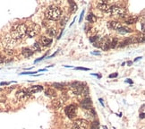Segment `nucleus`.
Here are the masks:
<instances>
[{"instance_id": "423d86ee", "label": "nucleus", "mask_w": 145, "mask_h": 129, "mask_svg": "<svg viewBox=\"0 0 145 129\" xmlns=\"http://www.w3.org/2000/svg\"><path fill=\"white\" fill-rule=\"evenodd\" d=\"M65 115L69 118H74L77 115V107L74 105H69L64 109Z\"/></svg>"}, {"instance_id": "5701e85b", "label": "nucleus", "mask_w": 145, "mask_h": 129, "mask_svg": "<svg viewBox=\"0 0 145 129\" xmlns=\"http://www.w3.org/2000/svg\"><path fill=\"white\" fill-rule=\"evenodd\" d=\"M69 3H70V5H71L72 12H73V13H74V11L77 10V6H76V4L74 3V2H73V1H69Z\"/></svg>"}, {"instance_id": "4be33fe9", "label": "nucleus", "mask_w": 145, "mask_h": 129, "mask_svg": "<svg viewBox=\"0 0 145 129\" xmlns=\"http://www.w3.org/2000/svg\"><path fill=\"white\" fill-rule=\"evenodd\" d=\"M99 122L98 120H95L94 122L91 124V129H99Z\"/></svg>"}, {"instance_id": "1a4fd4ad", "label": "nucleus", "mask_w": 145, "mask_h": 129, "mask_svg": "<svg viewBox=\"0 0 145 129\" xmlns=\"http://www.w3.org/2000/svg\"><path fill=\"white\" fill-rule=\"evenodd\" d=\"M123 25L121 24V23H119L117 21H110L108 23V27L109 29L112 30H115V31H118Z\"/></svg>"}, {"instance_id": "aec40b11", "label": "nucleus", "mask_w": 145, "mask_h": 129, "mask_svg": "<svg viewBox=\"0 0 145 129\" xmlns=\"http://www.w3.org/2000/svg\"><path fill=\"white\" fill-rule=\"evenodd\" d=\"M52 105L54 106L55 109H58V108H60L61 106L63 105V101H61V100H54V101L52 102Z\"/></svg>"}, {"instance_id": "9d476101", "label": "nucleus", "mask_w": 145, "mask_h": 129, "mask_svg": "<svg viewBox=\"0 0 145 129\" xmlns=\"http://www.w3.org/2000/svg\"><path fill=\"white\" fill-rule=\"evenodd\" d=\"M81 106L82 109H91V106H92V101L90 98H86L82 100L81 102Z\"/></svg>"}, {"instance_id": "cd10ccee", "label": "nucleus", "mask_w": 145, "mask_h": 129, "mask_svg": "<svg viewBox=\"0 0 145 129\" xmlns=\"http://www.w3.org/2000/svg\"><path fill=\"white\" fill-rule=\"evenodd\" d=\"M75 69H76V70H83V71H89V70H90L89 68H85V67H76Z\"/></svg>"}, {"instance_id": "f704fd0d", "label": "nucleus", "mask_w": 145, "mask_h": 129, "mask_svg": "<svg viewBox=\"0 0 145 129\" xmlns=\"http://www.w3.org/2000/svg\"><path fill=\"white\" fill-rule=\"evenodd\" d=\"M5 84H8V82H1L0 85H5Z\"/></svg>"}, {"instance_id": "ddd939ff", "label": "nucleus", "mask_w": 145, "mask_h": 129, "mask_svg": "<svg viewBox=\"0 0 145 129\" xmlns=\"http://www.w3.org/2000/svg\"><path fill=\"white\" fill-rule=\"evenodd\" d=\"M41 43L43 46H49V45L52 43V39H50L49 37H47V36H42L41 37Z\"/></svg>"}, {"instance_id": "9b49d317", "label": "nucleus", "mask_w": 145, "mask_h": 129, "mask_svg": "<svg viewBox=\"0 0 145 129\" xmlns=\"http://www.w3.org/2000/svg\"><path fill=\"white\" fill-rule=\"evenodd\" d=\"M43 90V87L41 85H34V86H31L30 88H28L26 91H27L30 94H33V93H37V92H40Z\"/></svg>"}, {"instance_id": "4468645a", "label": "nucleus", "mask_w": 145, "mask_h": 129, "mask_svg": "<svg viewBox=\"0 0 145 129\" xmlns=\"http://www.w3.org/2000/svg\"><path fill=\"white\" fill-rule=\"evenodd\" d=\"M22 53H23V57H25V58H30V57H31V56L33 55L34 52L31 50L30 48H23V50H22Z\"/></svg>"}, {"instance_id": "7c9ffc66", "label": "nucleus", "mask_w": 145, "mask_h": 129, "mask_svg": "<svg viewBox=\"0 0 145 129\" xmlns=\"http://www.w3.org/2000/svg\"><path fill=\"white\" fill-rule=\"evenodd\" d=\"M4 61H5V58L0 56V64H1V63H3Z\"/></svg>"}, {"instance_id": "f3484780", "label": "nucleus", "mask_w": 145, "mask_h": 129, "mask_svg": "<svg viewBox=\"0 0 145 129\" xmlns=\"http://www.w3.org/2000/svg\"><path fill=\"white\" fill-rule=\"evenodd\" d=\"M118 44V40L116 38H113V39H110V42H109V48H116Z\"/></svg>"}, {"instance_id": "6ab92c4d", "label": "nucleus", "mask_w": 145, "mask_h": 129, "mask_svg": "<svg viewBox=\"0 0 145 129\" xmlns=\"http://www.w3.org/2000/svg\"><path fill=\"white\" fill-rule=\"evenodd\" d=\"M86 19H87L88 22H91V23H95V22L97 21V17L95 16L93 14H91V13H90V14L87 15Z\"/></svg>"}, {"instance_id": "f03ea898", "label": "nucleus", "mask_w": 145, "mask_h": 129, "mask_svg": "<svg viewBox=\"0 0 145 129\" xmlns=\"http://www.w3.org/2000/svg\"><path fill=\"white\" fill-rule=\"evenodd\" d=\"M62 15V11L58 6H51L47 7V9L45 12V16L47 19L51 21H57Z\"/></svg>"}, {"instance_id": "f8f14e48", "label": "nucleus", "mask_w": 145, "mask_h": 129, "mask_svg": "<svg viewBox=\"0 0 145 129\" xmlns=\"http://www.w3.org/2000/svg\"><path fill=\"white\" fill-rule=\"evenodd\" d=\"M109 7H110V6H109L108 3L104 2V1H99V2L98 3V8L99 9V10L103 11V12L108 13Z\"/></svg>"}, {"instance_id": "4c0bfd02", "label": "nucleus", "mask_w": 145, "mask_h": 129, "mask_svg": "<svg viewBox=\"0 0 145 129\" xmlns=\"http://www.w3.org/2000/svg\"><path fill=\"white\" fill-rule=\"evenodd\" d=\"M115 129H116V128H115Z\"/></svg>"}, {"instance_id": "2f4dec72", "label": "nucleus", "mask_w": 145, "mask_h": 129, "mask_svg": "<svg viewBox=\"0 0 145 129\" xmlns=\"http://www.w3.org/2000/svg\"><path fill=\"white\" fill-rule=\"evenodd\" d=\"M125 82H129L130 84H132V83H133V81H131V79H126V80H125Z\"/></svg>"}, {"instance_id": "20e7f679", "label": "nucleus", "mask_w": 145, "mask_h": 129, "mask_svg": "<svg viewBox=\"0 0 145 129\" xmlns=\"http://www.w3.org/2000/svg\"><path fill=\"white\" fill-rule=\"evenodd\" d=\"M71 89L73 92L76 95H80L81 93H84V90H87V87L83 83L79 82H74L71 84Z\"/></svg>"}, {"instance_id": "c85d7f7f", "label": "nucleus", "mask_w": 145, "mask_h": 129, "mask_svg": "<svg viewBox=\"0 0 145 129\" xmlns=\"http://www.w3.org/2000/svg\"><path fill=\"white\" fill-rule=\"evenodd\" d=\"M117 76V73H115V74H112V75H109V78H115V77H116Z\"/></svg>"}, {"instance_id": "f257e3e1", "label": "nucleus", "mask_w": 145, "mask_h": 129, "mask_svg": "<svg viewBox=\"0 0 145 129\" xmlns=\"http://www.w3.org/2000/svg\"><path fill=\"white\" fill-rule=\"evenodd\" d=\"M27 26L24 23H16L11 28L10 36L14 40H21L26 35Z\"/></svg>"}, {"instance_id": "473e14b6", "label": "nucleus", "mask_w": 145, "mask_h": 129, "mask_svg": "<svg viewBox=\"0 0 145 129\" xmlns=\"http://www.w3.org/2000/svg\"><path fill=\"white\" fill-rule=\"evenodd\" d=\"M140 117H141V118H144V113H142V114H140Z\"/></svg>"}, {"instance_id": "a878e982", "label": "nucleus", "mask_w": 145, "mask_h": 129, "mask_svg": "<svg viewBox=\"0 0 145 129\" xmlns=\"http://www.w3.org/2000/svg\"><path fill=\"white\" fill-rule=\"evenodd\" d=\"M53 86H54V87H57V88H59V89L63 88V85L60 84V83H54V84H53Z\"/></svg>"}, {"instance_id": "b1692460", "label": "nucleus", "mask_w": 145, "mask_h": 129, "mask_svg": "<svg viewBox=\"0 0 145 129\" xmlns=\"http://www.w3.org/2000/svg\"><path fill=\"white\" fill-rule=\"evenodd\" d=\"M47 32L48 33V35H50V36H55L56 33H57V31L55 29H48L47 31Z\"/></svg>"}, {"instance_id": "2eb2a0df", "label": "nucleus", "mask_w": 145, "mask_h": 129, "mask_svg": "<svg viewBox=\"0 0 145 129\" xmlns=\"http://www.w3.org/2000/svg\"><path fill=\"white\" fill-rule=\"evenodd\" d=\"M138 20V18L135 16H132V17H128V18H126L125 21V23L126 24H133V23H135Z\"/></svg>"}, {"instance_id": "e433bc0d", "label": "nucleus", "mask_w": 145, "mask_h": 129, "mask_svg": "<svg viewBox=\"0 0 145 129\" xmlns=\"http://www.w3.org/2000/svg\"><path fill=\"white\" fill-rule=\"evenodd\" d=\"M141 58H140V57H139V58H136V59H135L134 61H137V60H139V59H141Z\"/></svg>"}, {"instance_id": "72a5a7b5", "label": "nucleus", "mask_w": 145, "mask_h": 129, "mask_svg": "<svg viewBox=\"0 0 145 129\" xmlns=\"http://www.w3.org/2000/svg\"><path fill=\"white\" fill-rule=\"evenodd\" d=\"M99 101H100V104H101L103 107H104V103H103V100L102 99H99Z\"/></svg>"}, {"instance_id": "393cba45", "label": "nucleus", "mask_w": 145, "mask_h": 129, "mask_svg": "<svg viewBox=\"0 0 145 129\" xmlns=\"http://www.w3.org/2000/svg\"><path fill=\"white\" fill-rule=\"evenodd\" d=\"M99 36H93V37H91L90 38V41L91 42H92V43H95L96 42V41H99Z\"/></svg>"}, {"instance_id": "c9c22d12", "label": "nucleus", "mask_w": 145, "mask_h": 129, "mask_svg": "<svg viewBox=\"0 0 145 129\" xmlns=\"http://www.w3.org/2000/svg\"><path fill=\"white\" fill-rule=\"evenodd\" d=\"M142 31L144 30V23H142Z\"/></svg>"}, {"instance_id": "bb28decb", "label": "nucleus", "mask_w": 145, "mask_h": 129, "mask_svg": "<svg viewBox=\"0 0 145 129\" xmlns=\"http://www.w3.org/2000/svg\"><path fill=\"white\" fill-rule=\"evenodd\" d=\"M37 72H24V73H22L21 75H33Z\"/></svg>"}, {"instance_id": "c756f323", "label": "nucleus", "mask_w": 145, "mask_h": 129, "mask_svg": "<svg viewBox=\"0 0 145 129\" xmlns=\"http://www.w3.org/2000/svg\"><path fill=\"white\" fill-rule=\"evenodd\" d=\"M84 12H85V11L83 10V11H82V12H81V15H80V20H79V22H80V23H81V20H82V17H83V14H84Z\"/></svg>"}, {"instance_id": "dca6fc26", "label": "nucleus", "mask_w": 145, "mask_h": 129, "mask_svg": "<svg viewBox=\"0 0 145 129\" xmlns=\"http://www.w3.org/2000/svg\"><path fill=\"white\" fill-rule=\"evenodd\" d=\"M45 94L47 96H48V97H56L57 96V92L55 91V90H53V89H47V91L45 92Z\"/></svg>"}, {"instance_id": "6e6552de", "label": "nucleus", "mask_w": 145, "mask_h": 129, "mask_svg": "<svg viewBox=\"0 0 145 129\" xmlns=\"http://www.w3.org/2000/svg\"><path fill=\"white\" fill-rule=\"evenodd\" d=\"M15 96H16V98L18 99L19 100L23 101V100H28V99L30 98V94L26 90H19V91L16 92Z\"/></svg>"}, {"instance_id": "7ed1b4c3", "label": "nucleus", "mask_w": 145, "mask_h": 129, "mask_svg": "<svg viewBox=\"0 0 145 129\" xmlns=\"http://www.w3.org/2000/svg\"><path fill=\"white\" fill-rule=\"evenodd\" d=\"M108 14L112 15V16H116V17H123L126 16V14L127 12L125 10V8L120 6H112L109 7V10H108Z\"/></svg>"}, {"instance_id": "0eeeda50", "label": "nucleus", "mask_w": 145, "mask_h": 129, "mask_svg": "<svg viewBox=\"0 0 145 129\" xmlns=\"http://www.w3.org/2000/svg\"><path fill=\"white\" fill-rule=\"evenodd\" d=\"M2 43L6 48H12L15 46V40H14L11 36H6Z\"/></svg>"}, {"instance_id": "a211bd4d", "label": "nucleus", "mask_w": 145, "mask_h": 129, "mask_svg": "<svg viewBox=\"0 0 145 129\" xmlns=\"http://www.w3.org/2000/svg\"><path fill=\"white\" fill-rule=\"evenodd\" d=\"M118 32L119 33H122V34H125V33H130V32H132V30L130 29V28L128 27H124V26H122L119 30H118Z\"/></svg>"}, {"instance_id": "412c9836", "label": "nucleus", "mask_w": 145, "mask_h": 129, "mask_svg": "<svg viewBox=\"0 0 145 129\" xmlns=\"http://www.w3.org/2000/svg\"><path fill=\"white\" fill-rule=\"evenodd\" d=\"M31 50L33 51H41V44L39 43V42H36L35 44L32 46V49Z\"/></svg>"}, {"instance_id": "39448f33", "label": "nucleus", "mask_w": 145, "mask_h": 129, "mask_svg": "<svg viewBox=\"0 0 145 129\" xmlns=\"http://www.w3.org/2000/svg\"><path fill=\"white\" fill-rule=\"evenodd\" d=\"M41 31V26L36 23L30 24V26L27 28V31H26V35L30 38H33L37 36L38 34Z\"/></svg>"}]
</instances>
